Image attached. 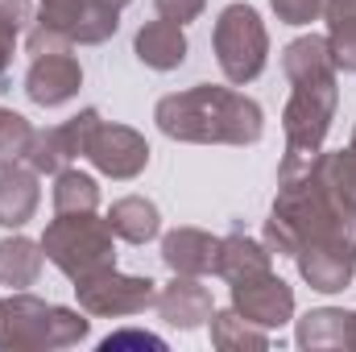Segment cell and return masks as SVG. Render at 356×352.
Listing matches in <instances>:
<instances>
[{"label":"cell","mask_w":356,"mask_h":352,"mask_svg":"<svg viewBox=\"0 0 356 352\" xmlns=\"http://www.w3.org/2000/svg\"><path fill=\"white\" fill-rule=\"evenodd\" d=\"M216 249H220V241L199 228H175L162 237V262L175 273H191V278L216 273Z\"/></svg>","instance_id":"13"},{"label":"cell","mask_w":356,"mask_h":352,"mask_svg":"<svg viewBox=\"0 0 356 352\" xmlns=\"http://www.w3.org/2000/svg\"><path fill=\"white\" fill-rule=\"evenodd\" d=\"M99 125V112L83 108L79 116H71L67 125H50V129H33V141H29V154L25 162L38 170V175H58L67 170L75 158L88 154V141Z\"/></svg>","instance_id":"8"},{"label":"cell","mask_w":356,"mask_h":352,"mask_svg":"<svg viewBox=\"0 0 356 352\" xmlns=\"http://www.w3.org/2000/svg\"><path fill=\"white\" fill-rule=\"evenodd\" d=\"M112 224L108 216L99 220L95 211H75V216H54L42 232L46 262H54L71 282L91 278L99 269L116 265V245H112Z\"/></svg>","instance_id":"3"},{"label":"cell","mask_w":356,"mask_h":352,"mask_svg":"<svg viewBox=\"0 0 356 352\" xmlns=\"http://www.w3.org/2000/svg\"><path fill=\"white\" fill-rule=\"evenodd\" d=\"M33 21V4L29 0H0V75L13 63V50L21 42V33Z\"/></svg>","instance_id":"26"},{"label":"cell","mask_w":356,"mask_h":352,"mask_svg":"<svg viewBox=\"0 0 356 352\" xmlns=\"http://www.w3.org/2000/svg\"><path fill=\"white\" fill-rule=\"evenodd\" d=\"M108 224H112V232H116L120 241L145 245V241H154V237L162 232V211H158V203L145 199V195H124V199H116V203L108 207Z\"/></svg>","instance_id":"19"},{"label":"cell","mask_w":356,"mask_h":352,"mask_svg":"<svg viewBox=\"0 0 356 352\" xmlns=\"http://www.w3.org/2000/svg\"><path fill=\"white\" fill-rule=\"evenodd\" d=\"M298 344L302 349H348L353 344V311L319 307L298 319Z\"/></svg>","instance_id":"20"},{"label":"cell","mask_w":356,"mask_h":352,"mask_svg":"<svg viewBox=\"0 0 356 352\" xmlns=\"http://www.w3.org/2000/svg\"><path fill=\"white\" fill-rule=\"evenodd\" d=\"M133 50H137V58L145 63V67H154V71H175L186 63V33H182V25L175 21H145L141 29H137V38H133Z\"/></svg>","instance_id":"14"},{"label":"cell","mask_w":356,"mask_h":352,"mask_svg":"<svg viewBox=\"0 0 356 352\" xmlns=\"http://www.w3.org/2000/svg\"><path fill=\"white\" fill-rule=\"evenodd\" d=\"M294 262L302 282H311V290H323V294L348 290L356 273V253H344V249H298Z\"/></svg>","instance_id":"17"},{"label":"cell","mask_w":356,"mask_h":352,"mask_svg":"<svg viewBox=\"0 0 356 352\" xmlns=\"http://www.w3.org/2000/svg\"><path fill=\"white\" fill-rule=\"evenodd\" d=\"M42 203V186L38 170H21V166H4L0 170V228H25L33 220Z\"/></svg>","instance_id":"15"},{"label":"cell","mask_w":356,"mask_h":352,"mask_svg":"<svg viewBox=\"0 0 356 352\" xmlns=\"http://www.w3.org/2000/svg\"><path fill=\"white\" fill-rule=\"evenodd\" d=\"M91 332V319L71 311L42 303L25 290L0 298V349L29 352V349H71Z\"/></svg>","instance_id":"2"},{"label":"cell","mask_w":356,"mask_h":352,"mask_svg":"<svg viewBox=\"0 0 356 352\" xmlns=\"http://www.w3.org/2000/svg\"><path fill=\"white\" fill-rule=\"evenodd\" d=\"M269 253L261 241H253V237H245V232H232V237H224L220 241V249H216V273L228 282V286H236V282H249V278H261L269 273Z\"/></svg>","instance_id":"16"},{"label":"cell","mask_w":356,"mask_h":352,"mask_svg":"<svg viewBox=\"0 0 356 352\" xmlns=\"http://www.w3.org/2000/svg\"><path fill=\"white\" fill-rule=\"evenodd\" d=\"M315 175H319V182H323L344 207L356 211V154L353 150H336V154H323V150H319Z\"/></svg>","instance_id":"25"},{"label":"cell","mask_w":356,"mask_h":352,"mask_svg":"<svg viewBox=\"0 0 356 352\" xmlns=\"http://www.w3.org/2000/svg\"><path fill=\"white\" fill-rule=\"evenodd\" d=\"M348 349H356V311H353V344Z\"/></svg>","instance_id":"32"},{"label":"cell","mask_w":356,"mask_h":352,"mask_svg":"<svg viewBox=\"0 0 356 352\" xmlns=\"http://www.w3.org/2000/svg\"><path fill=\"white\" fill-rule=\"evenodd\" d=\"M323 4L327 0H269V8L277 13L282 25H311L323 17Z\"/></svg>","instance_id":"28"},{"label":"cell","mask_w":356,"mask_h":352,"mask_svg":"<svg viewBox=\"0 0 356 352\" xmlns=\"http://www.w3.org/2000/svg\"><path fill=\"white\" fill-rule=\"evenodd\" d=\"M154 120L166 137L191 145H257L266 133L257 99L216 83H195L186 91L162 95Z\"/></svg>","instance_id":"1"},{"label":"cell","mask_w":356,"mask_h":352,"mask_svg":"<svg viewBox=\"0 0 356 352\" xmlns=\"http://www.w3.org/2000/svg\"><path fill=\"white\" fill-rule=\"evenodd\" d=\"M50 199H54V216L95 211V207H99V186H95V178L91 175L67 166V170L54 175V191H50Z\"/></svg>","instance_id":"24"},{"label":"cell","mask_w":356,"mask_h":352,"mask_svg":"<svg viewBox=\"0 0 356 352\" xmlns=\"http://www.w3.org/2000/svg\"><path fill=\"white\" fill-rule=\"evenodd\" d=\"M282 71H286L290 83L336 79V58H332V50H327V38H319V33L294 38V42L282 50Z\"/></svg>","instance_id":"18"},{"label":"cell","mask_w":356,"mask_h":352,"mask_svg":"<svg viewBox=\"0 0 356 352\" xmlns=\"http://www.w3.org/2000/svg\"><path fill=\"white\" fill-rule=\"evenodd\" d=\"M327 50L336 58V71H356V0H327Z\"/></svg>","instance_id":"22"},{"label":"cell","mask_w":356,"mask_h":352,"mask_svg":"<svg viewBox=\"0 0 356 352\" xmlns=\"http://www.w3.org/2000/svg\"><path fill=\"white\" fill-rule=\"evenodd\" d=\"M336 104L340 88L336 79H319V83H294L286 108H282V133H286V150L294 154H319L323 137L336 120Z\"/></svg>","instance_id":"6"},{"label":"cell","mask_w":356,"mask_h":352,"mask_svg":"<svg viewBox=\"0 0 356 352\" xmlns=\"http://www.w3.org/2000/svg\"><path fill=\"white\" fill-rule=\"evenodd\" d=\"M158 315L178 328V332H195V328H203L207 319H211V290L199 282V278H191V273H175V282L170 286H162L158 290Z\"/></svg>","instance_id":"12"},{"label":"cell","mask_w":356,"mask_h":352,"mask_svg":"<svg viewBox=\"0 0 356 352\" xmlns=\"http://www.w3.org/2000/svg\"><path fill=\"white\" fill-rule=\"evenodd\" d=\"M211 344L220 352L269 349V336H266V328H257L253 319H245L236 307H228V311H211Z\"/></svg>","instance_id":"23"},{"label":"cell","mask_w":356,"mask_h":352,"mask_svg":"<svg viewBox=\"0 0 356 352\" xmlns=\"http://www.w3.org/2000/svg\"><path fill=\"white\" fill-rule=\"evenodd\" d=\"M83 88V67L71 50H46L33 54L29 75H25V95L42 108H63Z\"/></svg>","instance_id":"10"},{"label":"cell","mask_w":356,"mask_h":352,"mask_svg":"<svg viewBox=\"0 0 356 352\" xmlns=\"http://www.w3.org/2000/svg\"><path fill=\"white\" fill-rule=\"evenodd\" d=\"M232 307L253 319L257 328H282L294 319V290L269 269L261 278H249V282H236L232 286Z\"/></svg>","instance_id":"11"},{"label":"cell","mask_w":356,"mask_h":352,"mask_svg":"<svg viewBox=\"0 0 356 352\" xmlns=\"http://www.w3.org/2000/svg\"><path fill=\"white\" fill-rule=\"evenodd\" d=\"M348 150H353V154H356V129H353V145H348Z\"/></svg>","instance_id":"33"},{"label":"cell","mask_w":356,"mask_h":352,"mask_svg":"<svg viewBox=\"0 0 356 352\" xmlns=\"http://www.w3.org/2000/svg\"><path fill=\"white\" fill-rule=\"evenodd\" d=\"M120 29V8L99 0H50L42 4L29 29V54L71 50V46H99Z\"/></svg>","instance_id":"4"},{"label":"cell","mask_w":356,"mask_h":352,"mask_svg":"<svg viewBox=\"0 0 356 352\" xmlns=\"http://www.w3.org/2000/svg\"><path fill=\"white\" fill-rule=\"evenodd\" d=\"M211 46H216V63H220L224 79L236 83V88L253 83L266 71L269 33H266V25H261V17H257L253 4H228L216 17Z\"/></svg>","instance_id":"5"},{"label":"cell","mask_w":356,"mask_h":352,"mask_svg":"<svg viewBox=\"0 0 356 352\" xmlns=\"http://www.w3.org/2000/svg\"><path fill=\"white\" fill-rule=\"evenodd\" d=\"M120 349H154L162 352L166 349V340H158V336H149V332H116V336H108L99 352H120Z\"/></svg>","instance_id":"30"},{"label":"cell","mask_w":356,"mask_h":352,"mask_svg":"<svg viewBox=\"0 0 356 352\" xmlns=\"http://www.w3.org/2000/svg\"><path fill=\"white\" fill-rule=\"evenodd\" d=\"M75 294H79V307L88 315L99 319H120V315H141L158 303V282L154 278H133V273H120L116 265L112 269H99L91 278L75 282Z\"/></svg>","instance_id":"7"},{"label":"cell","mask_w":356,"mask_h":352,"mask_svg":"<svg viewBox=\"0 0 356 352\" xmlns=\"http://www.w3.org/2000/svg\"><path fill=\"white\" fill-rule=\"evenodd\" d=\"M29 141H33V125L21 112L0 108V170L4 166H17L29 154Z\"/></svg>","instance_id":"27"},{"label":"cell","mask_w":356,"mask_h":352,"mask_svg":"<svg viewBox=\"0 0 356 352\" xmlns=\"http://www.w3.org/2000/svg\"><path fill=\"white\" fill-rule=\"evenodd\" d=\"M99 4H108V8H124L129 0H99Z\"/></svg>","instance_id":"31"},{"label":"cell","mask_w":356,"mask_h":352,"mask_svg":"<svg viewBox=\"0 0 356 352\" xmlns=\"http://www.w3.org/2000/svg\"><path fill=\"white\" fill-rule=\"evenodd\" d=\"M42 262H46L42 241H29V237H4L0 241V282L13 290L33 286L42 273Z\"/></svg>","instance_id":"21"},{"label":"cell","mask_w":356,"mask_h":352,"mask_svg":"<svg viewBox=\"0 0 356 352\" xmlns=\"http://www.w3.org/2000/svg\"><path fill=\"white\" fill-rule=\"evenodd\" d=\"M154 8H158V17H166L175 25H191L195 17H203L207 0H154Z\"/></svg>","instance_id":"29"},{"label":"cell","mask_w":356,"mask_h":352,"mask_svg":"<svg viewBox=\"0 0 356 352\" xmlns=\"http://www.w3.org/2000/svg\"><path fill=\"white\" fill-rule=\"evenodd\" d=\"M83 158H88L99 175L116 178V182H129V178H137L149 166V145H145V137H141L137 129L99 120Z\"/></svg>","instance_id":"9"}]
</instances>
